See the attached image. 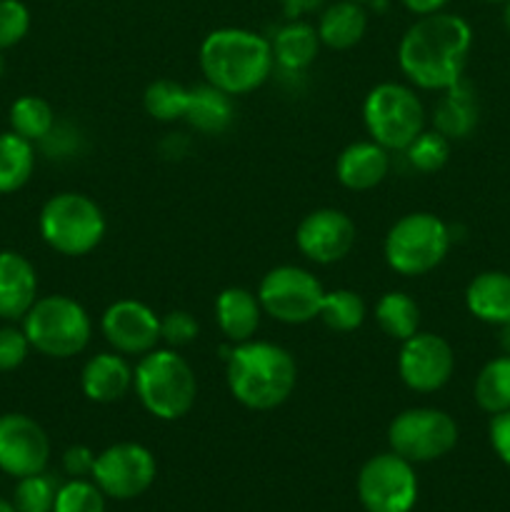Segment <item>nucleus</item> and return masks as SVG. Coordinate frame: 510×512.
Listing matches in <instances>:
<instances>
[{
    "instance_id": "f257e3e1",
    "label": "nucleus",
    "mask_w": 510,
    "mask_h": 512,
    "mask_svg": "<svg viewBox=\"0 0 510 512\" xmlns=\"http://www.w3.org/2000/svg\"><path fill=\"white\" fill-rule=\"evenodd\" d=\"M473 30L460 15H420L398 48V63L405 78L423 90H445L463 80Z\"/></svg>"
},
{
    "instance_id": "f03ea898",
    "label": "nucleus",
    "mask_w": 510,
    "mask_h": 512,
    "mask_svg": "<svg viewBox=\"0 0 510 512\" xmlns=\"http://www.w3.org/2000/svg\"><path fill=\"white\" fill-rule=\"evenodd\" d=\"M273 65V45L253 30L220 28L200 45V68L205 80L228 95L258 90L270 78Z\"/></svg>"
},
{
    "instance_id": "7ed1b4c3",
    "label": "nucleus",
    "mask_w": 510,
    "mask_h": 512,
    "mask_svg": "<svg viewBox=\"0 0 510 512\" xmlns=\"http://www.w3.org/2000/svg\"><path fill=\"white\" fill-rule=\"evenodd\" d=\"M228 388L250 410H273L295 390L298 368L293 355L275 343L245 340L228 355Z\"/></svg>"
},
{
    "instance_id": "20e7f679",
    "label": "nucleus",
    "mask_w": 510,
    "mask_h": 512,
    "mask_svg": "<svg viewBox=\"0 0 510 512\" xmlns=\"http://www.w3.org/2000/svg\"><path fill=\"white\" fill-rule=\"evenodd\" d=\"M133 388L143 408L158 420H180L198 395L195 373L175 350H150L133 370Z\"/></svg>"
},
{
    "instance_id": "39448f33",
    "label": "nucleus",
    "mask_w": 510,
    "mask_h": 512,
    "mask_svg": "<svg viewBox=\"0 0 510 512\" xmlns=\"http://www.w3.org/2000/svg\"><path fill=\"white\" fill-rule=\"evenodd\" d=\"M23 333L30 348L48 358L65 360L88 348L93 325L83 305L75 303L73 298L45 295L35 300L33 308L25 313Z\"/></svg>"
},
{
    "instance_id": "423d86ee",
    "label": "nucleus",
    "mask_w": 510,
    "mask_h": 512,
    "mask_svg": "<svg viewBox=\"0 0 510 512\" xmlns=\"http://www.w3.org/2000/svg\"><path fill=\"white\" fill-rule=\"evenodd\" d=\"M40 235L60 255L90 253L105 235L103 210L83 193H58L40 210Z\"/></svg>"
},
{
    "instance_id": "0eeeda50",
    "label": "nucleus",
    "mask_w": 510,
    "mask_h": 512,
    "mask_svg": "<svg viewBox=\"0 0 510 512\" xmlns=\"http://www.w3.org/2000/svg\"><path fill=\"white\" fill-rule=\"evenodd\" d=\"M450 248V230L438 215H403L385 235V260L405 278L425 275L438 268Z\"/></svg>"
},
{
    "instance_id": "6e6552de",
    "label": "nucleus",
    "mask_w": 510,
    "mask_h": 512,
    "mask_svg": "<svg viewBox=\"0 0 510 512\" xmlns=\"http://www.w3.org/2000/svg\"><path fill=\"white\" fill-rule=\"evenodd\" d=\"M363 120L370 138L385 150H405L425 130L423 103L400 83L375 85L365 98Z\"/></svg>"
},
{
    "instance_id": "1a4fd4ad",
    "label": "nucleus",
    "mask_w": 510,
    "mask_h": 512,
    "mask_svg": "<svg viewBox=\"0 0 510 512\" xmlns=\"http://www.w3.org/2000/svg\"><path fill=\"white\" fill-rule=\"evenodd\" d=\"M388 443L408 463H430L455 448L458 423L445 410L410 408L390 423Z\"/></svg>"
},
{
    "instance_id": "9d476101",
    "label": "nucleus",
    "mask_w": 510,
    "mask_h": 512,
    "mask_svg": "<svg viewBox=\"0 0 510 512\" xmlns=\"http://www.w3.org/2000/svg\"><path fill=\"white\" fill-rule=\"evenodd\" d=\"M323 298L325 290L315 280V275L303 268H295V265L273 268L270 273H265L258 288L260 308L270 318L288 325H303L318 318Z\"/></svg>"
},
{
    "instance_id": "9b49d317",
    "label": "nucleus",
    "mask_w": 510,
    "mask_h": 512,
    "mask_svg": "<svg viewBox=\"0 0 510 512\" xmlns=\"http://www.w3.org/2000/svg\"><path fill=\"white\" fill-rule=\"evenodd\" d=\"M358 498L368 512H410L418 500L413 463L398 453H380L360 468Z\"/></svg>"
},
{
    "instance_id": "f8f14e48",
    "label": "nucleus",
    "mask_w": 510,
    "mask_h": 512,
    "mask_svg": "<svg viewBox=\"0 0 510 512\" xmlns=\"http://www.w3.org/2000/svg\"><path fill=\"white\" fill-rule=\"evenodd\" d=\"M155 473L158 465L148 448L138 443H118L95 455L93 483L108 498L133 500L153 485Z\"/></svg>"
},
{
    "instance_id": "ddd939ff",
    "label": "nucleus",
    "mask_w": 510,
    "mask_h": 512,
    "mask_svg": "<svg viewBox=\"0 0 510 512\" xmlns=\"http://www.w3.org/2000/svg\"><path fill=\"white\" fill-rule=\"evenodd\" d=\"M50 440L33 418L23 413L0 415V470L13 478L45 473Z\"/></svg>"
},
{
    "instance_id": "4468645a",
    "label": "nucleus",
    "mask_w": 510,
    "mask_h": 512,
    "mask_svg": "<svg viewBox=\"0 0 510 512\" xmlns=\"http://www.w3.org/2000/svg\"><path fill=\"white\" fill-rule=\"evenodd\" d=\"M455 370V355L448 340L433 333H415L403 340L398 358V373L415 393H435L450 380Z\"/></svg>"
},
{
    "instance_id": "2eb2a0df",
    "label": "nucleus",
    "mask_w": 510,
    "mask_h": 512,
    "mask_svg": "<svg viewBox=\"0 0 510 512\" xmlns=\"http://www.w3.org/2000/svg\"><path fill=\"white\" fill-rule=\"evenodd\" d=\"M298 250L308 260L330 265L343 260L355 245V225L343 210L320 208L300 220L295 230Z\"/></svg>"
},
{
    "instance_id": "dca6fc26",
    "label": "nucleus",
    "mask_w": 510,
    "mask_h": 512,
    "mask_svg": "<svg viewBox=\"0 0 510 512\" xmlns=\"http://www.w3.org/2000/svg\"><path fill=\"white\" fill-rule=\"evenodd\" d=\"M100 328L120 355H145L160 343V318L140 300L125 298L110 305Z\"/></svg>"
},
{
    "instance_id": "f3484780",
    "label": "nucleus",
    "mask_w": 510,
    "mask_h": 512,
    "mask_svg": "<svg viewBox=\"0 0 510 512\" xmlns=\"http://www.w3.org/2000/svg\"><path fill=\"white\" fill-rule=\"evenodd\" d=\"M38 275L33 263L15 250L0 253V320L25 318L38 298Z\"/></svg>"
},
{
    "instance_id": "a211bd4d",
    "label": "nucleus",
    "mask_w": 510,
    "mask_h": 512,
    "mask_svg": "<svg viewBox=\"0 0 510 512\" xmlns=\"http://www.w3.org/2000/svg\"><path fill=\"white\" fill-rule=\"evenodd\" d=\"M80 385H83L85 398L93 403H118L133 388V368L123 355L98 353L85 363L83 373H80Z\"/></svg>"
},
{
    "instance_id": "6ab92c4d",
    "label": "nucleus",
    "mask_w": 510,
    "mask_h": 512,
    "mask_svg": "<svg viewBox=\"0 0 510 512\" xmlns=\"http://www.w3.org/2000/svg\"><path fill=\"white\" fill-rule=\"evenodd\" d=\"M390 170V155L375 140L353 143L338 155L335 175L348 190H370L385 180Z\"/></svg>"
},
{
    "instance_id": "aec40b11",
    "label": "nucleus",
    "mask_w": 510,
    "mask_h": 512,
    "mask_svg": "<svg viewBox=\"0 0 510 512\" xmlns=\"http://www.w3.org/2000/svg\"><path fill=\"white\" fill-rule=\"evenodd\" d=\"M478 113L480 108L473 85L465 83V80H458L455 85L445 88L440 100L435 103V130L440 135H445L448 140H463L478 125Z\"/></svg>"
},
{
    "instance_id": "412c9836",
    "label": "nucleus",
    "mask_w": 510,
    "mask_h": 512,
    "mask_svg": "<svg viewBox=\"0 0 510 512\" xmlns=\"http://www.w3.org/2000/svg\"><path fill=\"white\" fill-rule=\"evenodd\" d=\"M465 305L478 320L490 325L510 323V275L488 270L470 280L465 290Z\"/></svg>"
},
{
    "instance_id": "4be33fe9",
    "label": "nucleus",
    "mask_w": 510,
    "mask_h": 512,
    "mask_svg": "<svg viewBox=\"0 0 510 512\" xmlns=\"http://www.w3.org/2000/svg\"><path fill=\"white\" fill-rule=\"evenodd\" d=\"M260 300L245 288H225L215 300V318L220 330L235 345L245 343L255 335L260 325Z\"/></svg>"
},
{
    "instance_id": "5701e85b",
    "label": "nucleus",
    "mask_w": 510,
    "mask_h": 512,
    "mask_svg": "<svg viewBox=\"0 0 510 512\" xmlns=\"http://www.w3.org/2000/svg\"><path fill=\"white\" fill-rule=\"evenodd\" d=\"M365 28H368V15L363 5L355 0H338L320 15L318 38L328 48L348 50L363 40Z\"/></svg>"
},
{
    "instance_id": "b1692460",
    "label": "nucleus",
    "mask_w": 510,
    "mask_h": 512,
    "mask_svg": "<svg viewBox=\"0 0 510 512\" xmlns=\"http://www.w3.org/2000/svg\"><path fill=\"white\" fill-rule=\"evenodd\" d=\"M270 45H273V58L280 70H285V73H300L318 55V28H313L308 23H300V20H290L288 25H283L275 33Z\"/></svg>"
},
{
    "instance_id": "393cba45",
    "label": "nucleus",
    "mask_w": 510,
    "mask_h": 512,
    "mask_svg": "<svg viewBox=\"0 0 510 512\" xmlns=\"http://www.w3.org/2000/svg\"><path fill=\"white\" fill-rule=\"evenodd\" d=\"M233 95L223 93L215 85H198V88H190L188 98V110H185V118L195 130L200 133H223L225 128L233 120Z\"/></svg>"
},
{
    "instance_id": "a878e982",
    "label": "nucleus",
    "mask_w": 510,
    "mask_h": 512,
    "mask_svg": "<svg viewBox=\"0 0 510 512\" xmlns=\"http://www.w3.org/2000/svg\"><path fill=\"white\" fill-rule=\"evenodd\" d=\"M35 168L33 143L18 133L0 135V193H15L30 180Z\"/></svg>"
},
{
    "instance_id": "bb28decb",
    "label": "nucleus",
    "mask_w": 510,
    "mask_h": 512,
    "mask_svg": "<svg viewBox=\"0 0 510 512\" xmlns=\"http://www.w3.org/2000/svg\"><path fill=\"white\" fill-rule=\"evenodd\" d=\"M473 395L485 413L498 415L510 410V355H500L480 370Z\"/></svg>"
},
{
    "instance_id": "cd10ccee",
    "label": "nucleus",
    "mask_w": 510,
    "mask_h": 512,
    "mask_svg": "<svg viewBox=\"0 0 510 512\" xmlns=\"http://www.w3.org/2000/svg\"><path fill=\"white\" fill-rule=\"evenodd\" d=\"M375 320L380 330L393 340H408L418 333L420 308L410 295L385 293L375 305Z\"/></svg>"
},
{
    "instance_id": "c85d7f7f",
    "label": "nucleus",
    "mask_w": 510,
    "mask_h": 512,
    "mask_svg": "<svg viewBox=\"0 0 510 512\" xmlns=\"http://www.w3.org/2000/svg\"><path fill=\"white\" fill-rule=\"evenodd\" d=\"M55 113L50 108L48 100L38 98V95H23L10 108V128L18 133L20 138L30 140V143H40L45 135L53 130Z\"/></svg>"
},
{
    "instance_id": "c756f323",
    "label": "nucleus",
    "mask_w": 510,
    "mask_h": 512,
    "mask_svg": "<svg viewBox=\"0 0 510 512\" xmlns=\"http://www.w3.org/2000/svg\"><path fill=\"white\" fill-rule=\"evenodd\" d=\"M318 318L335 333H353L363 325L365 303L353 290H333V293H325Z\"/></svg>"
},
{
    "instance_id": "7c9ffc66",
    "label": "nucleus",
    "mask_w": 510,
    "mask_h": 512,
    "mask_svg": "<svg viewBox=\"0 0 510 512\" xmlns=\"http://www.w3.org/2000/svg\"><path fill=\"white\" fill-rule=\"evenodd\" d=\"M188 98H190V88H183V85L173 83V80H155V83L148 85L143 100H145V110H148L155 120L170 123V120L185 118Z\"/></svg>"
},
{
    "instance_id": "2f4dec72",
    "label": "nucleus",
    "mask_w": 510,
    "mask_h": 512,
    "mask_svg": "<svg viewBox=\"0 0 510 512\" xmlns=\"http://www.w3.org/2000/svg\"><path fill=\"white\" fill-rule=\"evenodd\" d=\"M58 490L60 485L50 475H28V478H20L13 495V505L18 512H53Z\"/></svg>"
},
{
    "instance_id": "473e14b6",
    "label": "nucleus",
    "mask_w": 510,
    "mask_h": 512,
    "mask_svg": "<svg viewBox=\"0 0 510 512\" xmlns=\"http://www.w3.org/2000/svg\"><path fill=\"white\" fill-rule=\"evenodd\" d=\"M408 155V163L413 165L420 173H435V170L443 168L448 163L450 155V140L445 135H440L438 130H423L413 143L405 148Z\"/></svg>"
},
{
    "instance_id": "72a5a7b5",
    "label": "nucleus",
    "mask_w": 510,
    "mask_h": 512,
    "mask_svg": "<svg viewBox=\"0 0 510 512\" xmlns=\"http://www.w3.org/2000/svg\"><path fill=\"white\" fill-rule=\"evenodd\" d=\"M53 512H105V493L95 483L73 478L60 485Z\"/></svg>"
},
{
    "instance_id": "f704fd0d",
    "label": "nucleus",
    "mask_w": 510,
    "mask_h": 512,
    "mask_svg": "<svg viewBox=\"0 0 510 512\" xmlns=\"http://www.w3.org/2000/svg\"><path fill=\"white\" fill-rule=\"evenodd\" d=\"M30 10L20 0H0V50L13 48L28 35Z\"/></svg>"
},
{
    "instance_id": "c9c22d12",
    "label": "nucleus",
    "mask_w": 510,
    "mask_h": 512,
    "mask_svg": "<svg viewBox=\"0 0 510 512\" xmlns=\"http://www.w3.org/2000/svg\"><path fill=\"white\" fill-rule=\"evenodd\" d=\"M198 330V320L185 310H173L160 320V340H165L170 348H183L193 343L198 338Z\"/></svg>"
},
{
    "instance_id": "e433bc0d",
    "label": "nucleus",
    "mask_w": 510,
    "mask_h": 512,
    "mask_svg": "<svg viewBox=\"0 0 510 512\" xmlns=\"http://www.w3.org/2000/svg\"><path fill=\"white\" fill-rule=\"evenodd\" d=\"M30 343L23 330L0 328V373L20 368L28 358Z\"/></svg>"
},
{
    "instance_id": "4c0bfd02",
    "label": "nucleus",
    "mask_w": 510,
    "mask_h": 512,
    "mask_svg": "<svg viewBox=\"0 0 510 512\" xmlns=\"http://www.w3.org/2000/svg\"><path fill=\"white\" fill-rule=\"evenodd\" d=\"M490 445L505 465H510V410L493 415L490 420Z\"/></svg>"
},
{
    "instance_id": "58836bf2",
    "label": "nucleus",
    "mask_w": 510,
    "mask_h": 512,
    "mask_svg": "<svg viewBox=\"0 0 510 512\" xmlns=\"http://www.w3.org/2000/svg\"><path fill=\"white\" fill-rule=\"evenodd\" d=\"M95 455L93 450L85 448V445H73V448L65 450L63 455V468L65 473L73 475V478H85V475H93Z\"/></svg>"
},
{
    "instance_id": "ea45409f",
    "label": "nucleus",
    "mask_w": 510,
    "mask_h": 512,
    "mask_svg": "<svg viewBox=\"0 0 510 512\" xmlns=\"http://www.w3.org/2000/svg\"><path fill=\"white\" fill-rule=\"evenodd\" d=\"M280 5H283L285 15L290 20H298L300 15H308L313 10H318L323 5V0H280Z\"/></svg>"
},
{
    "instance_id": "a19ab883",
    "label": "nucleus",
    "mask_w": 510,
    "mask_h": 512,
    "mask_svg": "<svg viewBox=\"0 0 510 512\" xmlns=\"http://www.w3.org/2000/svg\"><path fill=\"white\" fill-rule=\"evenodd\" d=\"M400 3H403L410 13L430 15V13H438V10H443V5L448 3V0H400Z\"/></svg>"
},
{
    "instance_id": "79ce46f5",
    "label": "nucleus",
    "mask_w": 510,
    "mask_h": 512,
    "mask_svg": "<svg viewBox=\"0 0 510 512\" xmlns=\"http://www.w3.org/2000/svg\"><path fill=\"white\" fill-rule=\"evenodd\" d=\"M500 348L505 350V355H510V323L503 325V333H500Z\"/></svg>"
},
{
    "instance_id": "37998d69",
    "label": "nucleus",
    "mask_w": 510,
    "mask_h": 512,
    "mask_svg": "<svg viewBox=\"0 0 510 512\" xmlns=\"http://www.w3.org/2000/svg\"><path fill=\"white\" fill-rule=\"evenodd\" d=\"M503 23H505V28H508V33H510V0H505V10H503Z\"/></svg>"
},
{
    "instance_id": "c03bdc74",
    "label": "nucleus",
    "mask_w": 510,
    "mask_h": 512,
    "mask_svg": "<svg viewBox=\"0 0 510 512\" xmlns=\"http://www.w3.org/2000/svg\"><path fill=\"white\" fill-rule=\"evenodd\" d=\"M0 512H18V510H15L13 503H5V500H0Z\"/></svg>"
},
{
    "instance_id": "a18cd8bd",
    "label": "nucleus",
    "mask_w": 510,
    "mask_h": 512,
    "mask_svg": "<svg viewBox=\"0 0 510 512\" xmlns=\"http://www.w3.org/2000/svg\"><path fill=\"white\" fill-rule=\"evenodd\" d=\"M0 78H3V55H0Z\"/></svg>"
},
{
    "instance_id": "49530a36",
    "label": "nucleus",
    "mask_w": 510,
    "mask_h": 512,
    "mask_svg": "<svg viewBox=\"0 0 510 512\" xmlns=\"http://www.w3.org/2000/svg\"><path fill=\"white\" fill-rule=\"evenodd\" d=\"M485 3H505V0H485Z\"/></svg>"
},
{
    "instance_id": "de8ad7c7",
    "label": "nucleus",
    "mask_w": 510,
    "mask_h": 512,
    "mask_svg": "<svg viewBox=\"0 0 510 512\" xmlns=\"http://www.w3.org/2000/svg\"><path fill=\"white\" fill-rule=\"evenodd\" d=\"M355 3H368V0H355Z\"/></svg>"
}]
</instances>
